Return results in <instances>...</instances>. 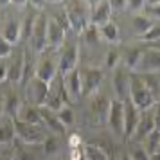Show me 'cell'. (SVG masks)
<instances>
[{"mask_svg":"<svg viewBox=\"0 0 160 160\" xmlns=\"http://www.w3.org/2000/svg\"><path fill=\"white\" fill-rule=\"evenodd\" d=\"M130 101L133 102V106L142 113L148 112L155 106V97L151 95V92L146 88V85L142 83L140 76L135 72H131L130 76Z\"/></svg>","mask_w":160,"mask_h":160,"instance_id":"cell-1","label":"cell"},{"mask_svg":"<svg viewBox=\"0 0 160 160\" xmlns=\"http://www.w3.org/2000/svg\"><path fill=\"white\" fill-rule=\"evenodd\" d=\"M15 133L16 138L27 146H42L45 140V130L36 124H25L20 121H15Z\"/></svg>","mask_w":160,"mask_h":160,"instance_id":"cell-2","label":"cell"},{"mask_svg":"<svg viewBox=\"0 0 160 160\" xmlns=\"http://www.w3.org/2000/svg\"><path fill=\"white\" fill-rule=\"evenodd\" d=\"M74 6H65L67 16L70 29L76 32H83L90 25V6H85V2H72Z\"/></svg>","mask_w":160,"mask_h":160,"instance_id":"cell-3","label":"cell"},{"mask_svg":"<svg viewBox=\"0 0 160 160\" xmlns=\"http://www.w3.org/2000/svg\"><path fill=\"white\" fill-rule=\"evenodd\" d=\"M23 94H25V102H29L32 106H43L49 95V83L38 79V78H31L29 83L23 87Z\"/></svg>","mask_w":160,"mask_h":160,"instance_id":"cell-4","label":"cell"},{"mask_svg":"<svg viewBox=\"0 0 160 160\" xmlns=\"http://www.w3.org/2000/svg\"><path fill=\"white\" fill-rule=\"evenodd\" d=\"M47 23H49V16L45 15L43 11H40L36 16V22L31 32V47L36 54L47 51Z\"/></svg>","mask_w":160,"mask_h":160,"instance_id":"cell-5","label":"cell"},{"mask_svg":"<svg viewBox=\"0 0 160 160\" xmlns=\"http://www.w3.org/2000/svg\"><path fill=\"white\" fill-rule=\"evenodd\" d=\"M34 78L45 81L49 85L58 78V61L52 58L47 51L42 52L40 58H38L36 67H34Z\"/></svg>","mask_w":160,"mask_h":160,"instance_id":"cell-6","label":"cell"},{"mask_svg":"<svg viewBox=\"0 0 160 160\" xmlns=\"http://www.w3.org/2000/svg\"><path fill=\"white\" fill-rule=\"evenodd\" d=\"M104 74L99 67H87L81 72V87H83V94L85 97H94L97 94V90L101 87Z\"/></svg>","mask_w":160,"mask_h":160,"instance_id":"cell-7","label":"cell"},{"mask_svg":"<svg viewBox=\"0 0 160 160\" xmlns=\"http://www.w3.org/2000/svg\"><path fill=\"white\" fill-rule=\"evenodd\" d=\"M130 76L131 72L122 63H119L113 68V92L117 101L124 102L126 99H130Z\"/></svg>","mask_w":160,"mask_h":160,"instance_id":"cell-8","label":"cell"},{"mask_svg":"<svg viewBox=\"0 0 160 160\" xmlns=\"http://www.w3.org/2000/svg\"><path fill=\"white\" fill-rule=\"evenodd\" d=\"M106 122H108V128L112 130L113 135L124 137V102L122 101H117V99L110 101Z\"/></svg>","mask_w":160,"mask_h":160,"instance_id":"cell-9","label":"cell"},{"mask_svg":"<svg viewBox=\"0 0 160 160\" xmlns=\"http://www.w3.org/2000/svg\"><path fill=\"white\" fill-rule=\"evenodd\" d=\"M78 61H79V45L72 42L65 47V51L61 52L58 59V74L67 76L68 72H72L74 68H78Z\"/></svg>","mask_w":160,"mask_h":160,"instance_id":"cell-10","label":"cell"},{"mask_svg":"<svg viewBox=\"0 0 160 160\" xmlns=\"http://www.w3.org/2000/svg\"><path fill=\"white\" fill-rule=\"evenodd\" d=\"M25 70V49H18L11 54V61H8V81L9 83H22Z\"/></svg>","mask_w":160,"mask_h":160,"instance_id":"cell-11","label":"cell"},{"mask_svg":"<svg viewBox=\"0 0 160 160\" xmlns=\"http://www.w3.org/2000/svg\"><path fill=\"white\" fill-rule=\"evenodd\" d=\"M90 25L94 27H101L104 23H108L112 18V8L110 2H90Z\"/></svg>","mask_w":160,"mask_h":160,"instance_id":"cell-12","label":"cell"},{"mask_svg":"<svg viewBox=\"0 0 160 160\" xmlns=\"http://www.w3.org/2000/svg\"><path fill=\"white\" fill-rule=\"evenodd\" d=\"M151 72H160V52L153 49H144L142 58L138 61L135 74H151Z\"/></svg>","mask_w":160,"mask_h":160,"instance_id":"cell-13","label":"cell"},{"mask_svg":"<svg viewBox=\"0 0 160 160\" xmlns=\"http://www.w3.org/2000/svg\"><path fill=\"white\" fill-rule=\"evenodd\" d=\"M138 119H140V112L133 106V102L130 99H126L124 101V138L131 140L135 128L138 124Z\"/></svg>","mask_w":160,"mask_h":160,"instance_id":"cell-14","label":"cell"},{"mask_svg":"<svg viewBox=\"0 0 160 160\" xmlns=\"http://www.w3.org/2000/svg\"><path fill=\"white\" fill-rule=\"evenodd\" d=\"M38 112H40V117H42V122L45 124V128L51 131L52 135H58V137H61V135H65V133H67V128L59 122L56 112H51V110L45 108V106H40V108H38Z\"/></svg>","mask_w":160,"mask_h":160,"instance_id":"cell-15","label":"cell"},{"mask_svg":"<svg viewBox=\"0 0 160 160\" xmlns=\"http://www.w3.org/2000/svg\"><path fill=\"white\" fill-rule=\"evenodd\" d=\"M63 88H65L68 99H79L83 94V87H81V72L78 68H74L72 72L63 76Z\"/></svg>","mask_w":160,"mask_h":160,"instance_id":"cell-16","label":"cell"},{"mask_svg":"<svg viewBox=\"0 0 160 160\" xmlns=\"http://www.w3.org/2000/svg\"><path fill=\"white\" fill-rule=\"evenodd\" d=\"M155 131V121H153V113H146L142 112L140 113V119H138V124L137 128H135V133H133V137L131 140L133 142H142L146 140V137Z\"/></svg>","mask_w":160,"mask_h":160,"instance_id":"cell-17","label":"cell"},{"mask_svg":"<svg viewBox=\"0 0 160 160\" xmlns=\"http://www.w3.org/2000/svg\"><path fill=\"white\" fill-rule=\"evenodd\" d=\"M65 40V29L59 25L54 18L49 16V23H47V49L51 47L52 51L58 49Z\"/></svg>","mask_w":160,"mask_h":160,"instance_id":"cell-18","label":"cell"},{"mask_svg":"<svg viewBox=\"0 0 160 160\" xmlns=\"http://www.w3.org/2000/svg\"><path fill=\"white\" fill-rule=\"evenodd\" d=\"M22 104H23L22 97L11 88L8 94L4 95V115L9 117V119H16L18 117V112L22 108Z\"/></svg>","mask_w":160,"mask_h":160,"instance_id":"cell-19","label":"cell"},{"mask_svg":"<svg viewBox=\"0 0 160 160\" xmlns=\"http://www.w3.org/2000/svg\"><path fill=\"white\" fill-rule=\"evenodd\" d=\"M0 36L4 38L6 42L13 45L16 42H20V22L15 20L13 16H9L4 20V25H2V32H0Z\"/></svg>","mask_w":160,"mask_h":160,"instance_id":"cell-20","label":"cell"},{"mask_svg":"<svg viewBox=\"0 0 160 160\" xmlns=\"http://www.w3.org/2000/svg\"><path fill=\"white\" fill-rule=\"evenodd\" d=\"M15 121H20V122H25V124H36L40 126L42 124V117H40V112H38V106H32L29 102L23 101L22 108L18 112V117Z\"/></svg>","mask_w":160,"mask_h":160,"instance_id":"cell-21","label":"cell"},{"mask_svg":"<svg viewBox=\"0 0 160 160\" xmlns=\"http://www.w3.org/2000/svg\"><path fill=\"white\" fill-rule=\"evenodd\" d=\"M16 140L15 133V119L4 117L0 121V146H9Z\"/></svg>","mask_w":160,"mask_h":160,"instance_id":"cell-22","label":"cell"},{"mask_svg":"<svg viewBox=\"0 0 160 160\" xmlns=\"http://www.w3.org/2000/svg\"><path fill=\"white\" fill-rule=\"evenodd\" d=\"M142 52H144L142 47H131V49H126L124 54L121 56V63H122L130 72H135L138 61H140V58H142Z\"/></svg>","mask_w":160,"mask_h":160,"instance_id":"cell-23","label":"cell"},{"mask_svg":"<svg viewBox=\"0 0 160 160\" xmlns=\"http://www.w3.org/2000/svg\"><path fill=\"white\" fill-rule=\"evenodd\" d=\"M90 110L97 119H104L108 115V108H110V101L106 99V95L102 94H95L94 97H90Z\"/></svg>","mask_w":160,"mask_h":160,"instance_id":"cell-24","label":"cell"},{"mask_svg":"<svg viewBox=\"0 0 160 160\" xmlns=\"http://www.w3.org/2000/svg\"><path fill=\"white\" fill-rule=\"evenodd\" d=\"M142 83L146 85V88L151 92V95L155 97V101H160V72H151V74H138Z\"/></svg>","mask_w":160,"mask_h":160,"instance_id":"cell-25","label":"cell"},{"mask_svg":"<svg viewBox=\"0 0 160 160\" xmlns=\"http://www.w3.org/2000/svg\"><path fill=\"white\" fill-rule=\"evenodd\" d=\"M153 25H155L153 18L148 15H133V18H131V27L137 32V36H142L144 32L151 29Z\"/></svg>","mask_w":160,"mask_h":160,"instance_id":"cell-26","label":"cell"},{"mask_svg":"<svg viewBox=\"0 0 160 160\" xmlns=\"http://www.w3.org/2000/svg\"><path fill=\"white\" fill-rule=\"evenodd\" d=\"M97 31H99V36H102L104 40H108L110 43L119 42V25H117L115 22H112V20H110L108 23L101 25Z\"/></svg>","mask_w":160,"mask_h":160,"instance_id":"cell-27","label":"cell"},{"mask_svg":"<svg viewBox=\"0 0 160 160\" xmlns=\"http://www.w3.org/2000/svg\"><path fill=\"white\" fill-rule=\"evenodd\" d=\"M83 155H85V160H110L106 151L101 149V146L97 144H87L83 149Z\"/></svg>","mask_w":160,"mask_h":160,"instance_id":"cell-28","label":"cell"},{"mask_svg":"<svg viewBox=\"0 0 160 160\" xmlns=\"http://www.w3.org/2000/svg\"><path fill=\"white\" fill-rule=\"evenodd\" d=\"M144 142H146L144 149H146V153H148L149 157L155 155V153H158V149H160V131L155 130L153 133H149V135L146 137Z\"/></svg>","mask_w":160,"mask_h":160,"instance_id":"cell-29","label":"cell"},{"mask_svg":"<svg viewBox=\"0 0 160 160\" xmlns=\"http://www.w3.org/2000/svg\"><path fill=\"white\" fill-rule=\"evenodd\" d=\"M59 137L58 135H49V137H45L43 144H42V148H43V155L45 157H52V155H56V153L59 151Z\"/></svg>","mask_w":160,"mask_h":160,"instance_id":"cell-30","label":"cell"},{"mask_svg":"<svg viewBox=\"0 0 160 160\" xmlns=\"http://www.w3.org/2000/svg\"><path fill=\"white\" fill-rule=\"evenodd\" d=\"M56 115H58L59 122L63 124L65 128H70L74 122H76V115H74V110L67 104V106H63V108L59 110V112H56Z\"/></svg>","mask_w":160,"mask_h":160,"instance_id":"cell-31","label":"cell"},{"mask_svg":"<svg viewBox=\"0 0 160 160\" xmlns=\"http://www.w3.org/2000/svg\"><path fill=\"white\" fill-rule=\"evenodd\" d=\"M34 148L36 146H27V144H22L16 151V160H42L34 153Z\"/></svg>","mask_w":160,"mask_h":160,"instance_id":"cell-32","label":"cell"},{"mask_svg":"<svg viewBox=\"0 0 160 160\" xmlns=\"http://www.w3.org/2000/svg\"><path fill=\"white\" fill-rule=\"evenodd\" d=\"M138 40L140 42H146L148 45L153 43V42H157V40H160V23H155L148 32H144L142 36H138Z\"/></svg>","mask_w":160,"mask_h":160,"instance_id":"cell-33","label":"cell"},{"mask_svg":"<svg viewBox=\"0 0 160 160\" xmlns=\"http://www.w3.org/2000/svg\"><path fill=\"white\" fill-rule=\"evenodd\" d=\"M128 157H130V160H149V155L146 153V149L142 146H133V148H130Z\"/></svg>","mask_w":160,"mask_h":160,"instance_id":"cell-34","label":"cell"},{"mask_svg":"<svg viewBox=\"0 0 160 160\" xmlns=\"http://www.w3.org/2000/svg\"><path fill=\"white\" fill-rule=\"evenodd\" d=\"M121 63V54L115 51V49H112V51H108V54H106V67L108 68H115L117 65Z\"/></svg>","mask_w":160,"mask_h":160,"instance_id":"cell-35","label":"cell"},{"mask_svg":"<svg viewBox=\"0 0 160 160\" xmlns=\"http://www.w3.org/2000/svg\"><path fill=\"white\" fill-rule=\"evenodd\" d=\"M144 8H146L144 0H131V2H128V8H126V9L133 11L135 15H140V13L144 11Z\"/></svg>","mask_w":160,"mask_h":160,"instance_id":"cell-36","label":"cell"},{"mask_svg":"<svg viewBox=\"0 0 160 160\" xmlns=\"http://www.w3.org/2000/svg\"><path fill=\"white\" fill-rule=\"evenodd\" d=\"M11 54H13V45L0 36V58H8Z\"/></svg>","mask_w":160,"mask_h":160,"instance_id":"cell-37","label":"cell"},{"mask_svg":"<svg viewBox=\"0 0 160 160\" xmlns=\"http://www.w3.org/2000/svg\"><path fill=\"white\" fill-rule=\"evenodd\" d=\"M153 121H155V130L160 131V101L155 102L153 106Z\"/></svg>","mask_w":160,"mask_h":160,"instance_id":"cell-38","label":"cell"},{"mask_svg":"<svg viewBox=\"0 0 160 160\" xmlns=\"http://www.w3.org/2000/svg\"><path fill=\"white\" fill-rule=\"evenodd\" d=\"M110 8H112V11H122V9L128 8V2L126 0H112Z\"/></svg>","mask_w":160,"mask_h":160,"instance_id":"cell-39","label":"cell"},{"mask_svg":"<svg viewBox=\"0 0 160 160\" xmlns=\"http://www.w3.org/2000/svg\"><path fill=\"white\" fill-rule=\"evenodd\" d=\"M8 81V63H0V83Z\"/></svg>","mask_w":160,"mask_h":160,"instance_id":"cell-40","label":"cell"},{"mask_svg":"<svg viewBox=\"0 0 160 160\" xmlns=\"http://www.w3.org/2000/svg\"><path fill=\"white\" fill-rule=\"evenodd\" d=\"M4 95L0 94V121H2V119H4Z\"/></svg>","mask_w":160,"mask_h":160,"instance_id":"cell-41","label":"cell"},{"mask_svg":"<svg viewBox=\"0 0 160 160\" xmlns=\"http://www.w3.org/2000/svg\"><path fill=\"white\" fill-rule=\"evenodd\" d=\"M148 49H153V51H158L160 52V40H157V42L149 43V47H148Z\"/></svg>","mask_w":160,"mask_h":160,"instance_id":"cell-42","label":"cell"},{"mask_svg":"<svg viewBox=\"0 0 160 160\" xmlns=\"http://www.w3.org/2000/svg\"><path fill=\"white\" fill-rule=\"evenodd\" d=\"M149 160H160V151L155 153V155H151V157H149Z\"/></svg>","mask_w":160,"mask_h":160,"instance_id":"cell-43","label":"cell"},{"mask_svg":"<svg viewBox=\"0 0 160 160\" xmlns=\"http://www.w3.org/2000/svg\"><path fill=\"white\" fill-rule=\"evenodd\" d=\"M0 160H9V158H6V157H4V155L0 153Z\"/></svg>","mask_w":160,"mask_h":160,"instance_id":"cell-44","label":"cell"},{"mask_svg":"<svg viewBox=\"0 0 160 160\" xmlns=\"http://www.w3.org/2000/svg\"><path fill=\"white\" fill-rule=\"evenodd\" d=\"M65 160H70V158H65Z\"/></svg>","mask_w":160,"mask_h":160,"instance_id":"cell-45","label":"cell"},{"mask_svg":"<svg viewBox=\"0 0 160 160\" xmlns=\"http://www.w3.org/2000/svg\"><path fill=\"white\" fill-rule=\"evenodd\" d=\"M158 151H160V149H158Z\"/></svg>","mask_w":160,"mask_h":160,"instance_id":"cell-46","label":"cell"}]
</instances>
